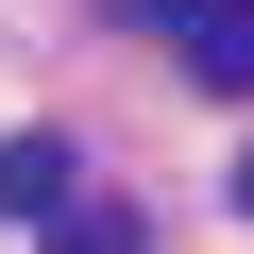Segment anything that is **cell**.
<instances>
[{"label":"cell","mask_w":254,"mask_h":254,"mask_svg":"<svg viewBox=\"0 0 254 254\" xmlns=\"http://www.w3.org/2000/svg\"><path fill=\"white\" fill-rule=\"evenodd\" d=\"M237 203H254V153H237Z\"/></svg>","instance_id":"5"},{"label":"cell","mask_w":254,"mask_h":254,"mask_svg":"<svg viewBox=\"0 0 254 254\" xmlns=\"http://www.w3.org/2000/svg\"><path fill=\"white\" fill-rule=\"evenodd\" d=\"M85 203V153L68 136H0V220H68Z\"/></svg>","instance_id":"1"},{"label":"cell","mask_w":254,"mask_h":254,"mask_svg":"<svg viewBox=\"0 0 254 254\" xmlns=\"http://www.w3.org/2000/svg\"><path fill=\"white\" fill-rule=\"evenodd\" d=\"M51 254H136V220H85V203H68V220H51Z\"/></svg>","instance_id":"3"},{"label":"cell","mask_w":254,"mask_h":254,"mask_svg":"<svg viewBox=\"0 0 254 254\" xmlns=\"http://www.w3.org/2000/svg\"><path fill=\"white\" fill-rule=\"evenodd\" d=\"M102 17H153V34H170V17H187V0H102Z\"/></svg>","instance_id":"4"},{"label":"cell","mask_w":254,"mask_h":254,"mask_svg":"<svg viewBox=\"0 0 254 254\" xmlns=\"http://www.w3.org/2000/svg\"><path fill=\"white\" fill-rule=\"evenodd\" d=\"M187 68L220 102H254V0H187Z\"/></svg>","instance_id":"2"}]
</instances>
